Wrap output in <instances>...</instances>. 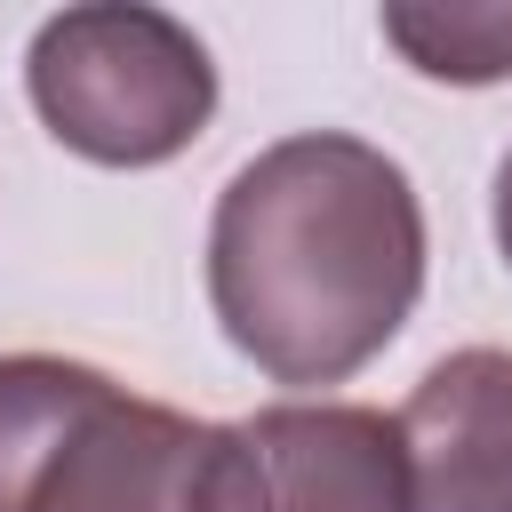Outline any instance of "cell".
Wrapping results in <instances>:
<instances>
[{
  "label": "cell",
  "mask_w": 512,
  "mask_h": 512,
  "mask_svg": "<svg viewBox=\"0 0 512 512\" xmlns=\"http://www.w3.org/2000/svg\"><path fill=\"white\" fill-rule=\"evenodd\" d=\"M24 88L48 136L96 168H160L216 112V64L200 32L136 0L48 16L32 32Z\"/></svg>",
  "instance_id": "3957f363"
},
{
  "label": "cell",
  "mask_w": 512,
  "mask_h": 512,
  "mask_svg": "<svg viewBox=\"0 0 512 512\" xmlns=\"http://www.w3.org/2000/svg\"><path fill=\"white\" fill-rule=\"evenodd\" d=\"M408 512H512V352L464 344L408 392Z\"/></svg>",
  "instance_id": "5b68a950"
},
{
  "label": "cell",
  "mask_w": 512,
  "mask_h": 512,
  "mask_svg": "<svg viewBox=\"0 0 512 512\" xmlns=\"http://www.w3.org/2000/svg\"><path fill=\"white\" fill-rule=\"evenodd\" d=\"M496 248H504V264H512V152L496 160Z\"/></svg>",
  "instance_id": "52a82bcc"
},
{
  "label": "cell",
  "mask_w": 512,
  "mask_h": 512,
  "mask_svg": "<svg viewBox=\"0 0 512 512\" xmlns=\"http://www.w3.org/2000/svg\"><path fill=\"white\" fill-rule=\"evenodd\" d=\"M208 512H408L400 424L352 400H296L216 424Z\"/></svg>",
  "instance_id": "277c9868"
},
{
  "label": "cell",
  "mask_w": 512,
  "mask_h": 512,
  "mask_svg": "<svg viewBox=\"0 0 512 512\" xmlns=\"http://www.w3.org/2000/svg\"><path fill=\"white\" fill-rule=\"evenodd\" d=\"M216 424L136 400L88 360H0V512H208Z\"/></svg>",
  "instance_id": "7a4b0ae2"
},
{
  "label": "cell",
  "mask_w": 512,
  "mask_h": 512,
  "mask_svg": "<svg viewBox=\"0 0 512 512\" xmlns=\"http://www.w3.org/2000/svg\"><path fill=\"white\" fill-rule=\"evenodd\" d=\"M424 296V208L392 152L312 128L264 144L208 224V304L272 384H344Z\"/></svg>",
  "instance_id": "6da1fadb"
},
{
  "label": "cell",
  "mask_w": 512,
  "mask_h": 512,
  "mask_svg": "<svg viewBox=\"0 0 512 512\" xmlns=\"http://www.w3.org/2000/svg\"><path fill=\"white\" fill-rule=\"evenodd\" d=\"M384 40L424 80H512V8H384Z\"/></svg>",
  "instance_id": "8992f818"
}]
</instances>
